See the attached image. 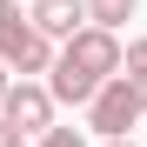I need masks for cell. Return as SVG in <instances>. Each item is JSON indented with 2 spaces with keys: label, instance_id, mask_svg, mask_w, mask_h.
<instances>
[{
  "label": "cell",
  "instance_id": "10",
  "mask_svg": "<svg viewBox=\"0 0 147 147\" xmlns=\"http://www.w3.org/2000/svg\"><path fill=\"white\" fill-rule=\"evenodd\" d=\"M13 13H20V0H0V20H13Z\"/></svg>",
  "mask_w": 147,
  "mask_h": 147
},
{
  "label": "cell",
  "instance_id": "7",
  "mask_svg": "<svg viewBox=\"0 0 147 147\" xmlns=\"http://www.w3.org/2000/svg\"><path fill=\"white\" fill-rule=\"evenodd\" d=\"M34 147H87V140H80V127H54V134L34 140Z\"/></svg>",
  "mask_w": 147,
  "mask_h": 147
},
{
  "label": "cell",
  "instance_id": "8",
  "mask_svg": "<svg viewBox=\"0 0 147 147\" xmlns=\"http://www.w3.org/2000/svg\"><path fill=\"white\" fill-rule=\"evenodd\" d=\"M0 147H34V140H27V134H20V127H13V120H0Z\"/></svg>",
  "mask_w": 147,
  "mask_h": 147
},
{
  "label": "cell",
  "instance_id": "12",
  "mask_svg": "<svg viewBox=\"0 0 147 147\" xmlns=\"http://www.w3.org/2000/svg\"><path fill=\"white\" fill-rule=\"evenodd\" d=\"M27 7H34V0H27Z\"/></svg>",
  "mask_w": 147,
  "mask_h": 147
},
{
  "label": "cell",
  "instance_id": "4",
  "mask_svg": "<svg viewBox=\"0 0 147 147\" xmlns=\"http://www.w3.org/2000/svg\"><path fill=\"white\" fill-rule=\"evenodd\" d=\"M27 13H34V27H40L47 40H60V47H67L74 34L94 27V20H87V0H34Z\"/></svg>",
  "mask_w": 147,
  "mask_h": 147
},
{
  "label": "cell",
  "instance_id": "3",
  "mask_svg": "<svg viewBox=\"0 0 147 147\" xmlns=\"http://www.w3.org/2000/svg\"><path fill=\"white\" fill-rule=\"evenodd\" d=\"M134 120H140V94H134L127 80H107V87H100V100L87 107V127L100 134V140H127V134H134Z\"/></svg>",
  "mask_w": 147,
  "mask_h": 147
},
{
  "label": "cell",
  "instance_id": "11",
  "mask_svg": "<svg viewBox=\"0 0 147 147\" xmlns=\"http://www.w3.org/2000/svg\"><path fill=\"white\" fill-rule=\"evenodd\" d=\"M100 147H134V140H100Z\"/></svg>",
  "mask_w": 147,
  "mask_h": 147
},
{
  "label": "cell",
  "instance_id": "5",
  "mask_svg": "<svg viewBox=\"0 0 147 147\" xmlns=\"http://www.w3.org/2000/svg\"><path fill=\"white\" fill-rule=\"evenodd\" d=\"M134 7H140V0H87V20H94L100 34H114V27L134 20Z\"/></svg>",
  "mask_w": 147,
  "mask_h": 147
},
{
  "label": "cell",
  "instance_id": "9",
  "mask_svg": "<svg viewBox=\"0 0 147 147\" xmlns=\"http://www.w3.org/2000/svg\"><path fill=\"white\" fill-rule=\"evenodd\" d=\"M7 94H13V67H0V107H7Z\"/></svg>",
  "mask_w": 147,
  "mask_h": 147
},
{
  "label": "cell",
  "instance_id": "2",
  "mask_svg": "<svg viewBox=\"0 0 147 147\" xmlns=\"http://www.w3.org/2000/svg\"><path fill=\"white\" fill-rule=\"evenodd\" d=\"M54 94H47V80H13V94H7V107H0V120H13L27 140H47L54 134Z\"/></svg>",
  "mask_w": 147,
  "mask_h": 147
},
{
  "label": "cell",
  "instance_id": "6",
  "mask_svg": "<svg viewBox=\"0 0 147 147\" xmlns=\"http://www.w3.org/2000/svg\"><path fill=\"white\" fill-rule=\"evenodd\" d=\"M120 80H127L134 94L147 87V40H127V67H120Z\"/></svg>",
  "mask_w": 147,
  "mask_h": 147
},
{
  "label": "cell",
  "instance_id": "1",
  "mask_svg": "<svg viewBox=\"0 0 147 147\" xmlns=\"http://www.w3.org/2000/svg\"><path fill=\"white\" fill-rule=\"evenodd\" d=\"M120 67H127V47L114 34H100V27H87V34H74L60 47V67L47 74V94H54L60 107H94L100 87L120 80Z\"/></svg>",
  "mask_w": 147,
  "mask_h": 147
}]
</instances>
